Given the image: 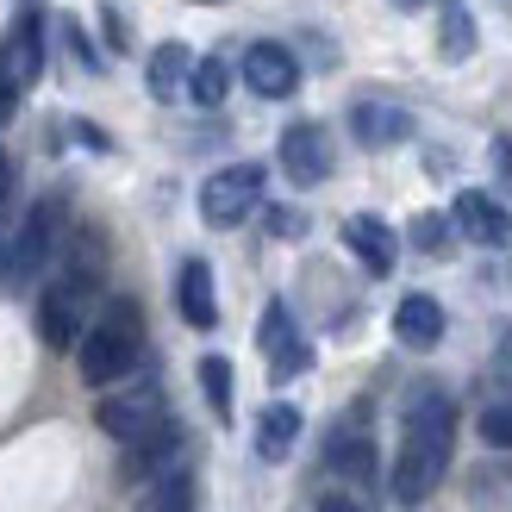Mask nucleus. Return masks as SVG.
<instances>
[{"label":"nucleus","mask_w":512,"mask_h":512,"mask_svg":"<svg viewBox=\"0 0 512 512\" xmlns=\"http://www.w3.org/2000/svg\"><path fill=\"white\" fill-rule=\"evenodd\" d=\"M319 512H363V500H350V494H325Z\"/></svg>","instance_id":"bb28decb"},{"label":"nucleus","mask_w":512,"mask_h":512,"mask_svg":"<svg viewBox=\"0 0 512 512\" xmlns=\"http://www.w3.org/2000/svg\"><path fill=\"white\" fill-rule=\"evenodd\" d=\"M325 469L331 475H344L350 488H369V481L381 475V456H375V438L369 431H331V444H325Z\"/></svg>","instance_id":"ddd939ff"},{"label":"nucleus","mask_w":512,"mask_h":512,"mask_svg":"<svg viewBox=\"0 0 512 512\" xmlns=\"http://www.w3.org/2000/svg\"><path fill=\"white\" fill-rule=\"evenodd\" d=\"M475 425H481V444L512 450V406H488V413H481Z\"/></svg>","instance_id":"b1692460"},{"label":"nucleus","mask_w":512,"mask_h":512,"mask_svg":"<svg viewBox=\"0 0 512 512\" xmlns=\"http://www.w3.org/2000/svg\"><path fill=\"white\" fill-rule=\"evenodd\" d=\"M200 388H207V406L219 419H232V363H225V356H207V363H200Z\"/></svg>","instance_id":"412c9836"},{"label":"nucleus","mask_w":512,"mask_h":512,"mask_svg":"<svg viewBox=\"0 0 512 512\" xmlns=\"http://www.w3.org/2000/svg\"><path fill=\"white\" fill-rule=\"evenodd\" d=\"M350 132H356L363 150H394V144L413 138V113L394 107V100H356V107H350Z\"/></svg>","instance_id":"9d476101"},{"label":"nucleus","mask_w":512,"mask_h":512,"mask_svg":"<svg viewBox=\"0 0 512 512\" xmlns=\"http://www.w3.org/2000/svg\"><path fill=\"white\" fill-rule=\"evenodd\" d=\"M413 244H419L425 256H444V250H450V219H444V213H419V219H413Z\"/></svg>","instance_id":"5701e85b"},{"label":"nucleus","mask_w":512,"mask_h":512,"mask_svg":"<svg viewBox=\"0 0 512 512\" xmlns=\"http://www.w3.org/2000/svg\"><path fill=\"white\" fill-rule=\"evenodd\" d=\"M225 88H232V69H225L219 57H200V63L188 69V94H194V107H219Z\"/></svg>","instance_id":"aec40b11"},{"label":"nucleus","mask_w":512,"mask_h":512,"mask_svg":"<svg viewBox=\"0 0 512 512\" xmlns=\"http://www.w3.org/2000/svg\"><path fill=\"white\" fill-rule=\"evenodd\" d=\"M256 200H263V163H225L200 188V219L225 232V225H244L256 213Z\"/></svg>","instance_id":"20e7f679"},{"label":"nucleus","mask_w":512,"mask_h":512,"mask_svg":"<svg viewBox=\"0 0 512 512\" xmlns=\"http://www.w3.org/2000/svg\"><path fill=\"white\" fill-rule=\"evenodd\" d=\"M294 438H300V406H288V400L263 406V419H256V456H263V463H281V456L294 450Z\"/></svg>","instance_id":"f3484780"},{"label":"nucleus","mask_w":512,"mask_h":512,"mask_svg":"<svg viewBox=\"0 0 512 512\" xmlns=\"http://www.w3.org/2000/svg\"><path fill=\"white\" fill-rule=\"evenodd\" d=\"M94 419H100V431H107V438L138 444V438H150L157 425H169V406H163V388L138 381V388H125V394H107V400H100V406H94Z\"/></svg>","instance_id":"39448f33"},{"label":"nucleus","mask_w":512,"mask_h":512,"mask_svg":"<svg viewBox=\"0 0 512 512\" xmlns=\"http://www.w3.org/2000/svg\"><path fill=\"white\" fill-rule=\"evenodd\" d=\"M450 225H456L469 244H481V250H506V244H512V213L500 207L494 194H481V188H463V194H456Z\"/></svg>","instance_id":"6e6552de"},{"label":"nucleus","mask_w":512,"mask_h":512,"mask_svg":"<svg viewBox=\"0 0 512 512\" xmlns=\"http://www.w3.org/2000/svg\"><path fill=\"white\" fill-rule=\"evenodd\" d=\"M63 232H69V200H63V194H38L32 213L19 219V232H13L7 256H0V281H7V288L32 281V275L50 263V250L63 244Z\"/></svg>","instance_id":"7ed1b4c3"},{"label":"nucleus","mask_w":512,"mask_h":512,"mask_svg":"<svg viewBox=\"0 0 512 512\" xmlns=\"http://www.w3.org/2000/svg\"><path fill=\"white\" fill-rule=\"evenodd\" d=\"M13 107H19V88L7 82V69H0V125H7V119H13Z\"/></svg>","instance_id":"a878e982"},{"label":"nucleus","mask_w":512,"mask_h":512,"mask_svg":"<svg viewBox=\"0 0 512 512\" xmlns=\"http://www.w3.org/2000/svg\"><path fill=\"white\" fill-rule=\"evenodd\" d=\"M275 157H281V169H288V182H294V188H319L325 175H331V138H325V125H313V119L288 125Z\"/></svg>","instance_id":"0eeeda50"},{"label":"nucleus","mask_w":512,"mask_h":512,"mask_svg":"<svg viewBox=\"0 0 512 512\" xmlns=\"http://www.w3.org/2000/svg\"><path fill=\"white\" fill-rule=\"evenodd\" d=\"M175 306H182V319L194 331H213L219 325V300H213V269L200 263V256H188L182 275H175Z\"/></svg>","instance_id":"2eb2a0df"},{"label":"nucleus","mask_w":512,"mask_h":512,"mask_svg":"<svg viewBox=\"0 0 512 512\" xmlns=\"http://www.w3.org/2000/svg\"><path fill=\"white\" fill-rule=\"evenodd\" d=\"M450 444H456V406L444 388H419L406 400V438H400V456H394V475L388 488L400 506H425L438 494V481L450 469Z\"/></svg>","instance_id":"f257e3e1"},{"label":"nucleus","mask_w":512,"mask_h":512,"mask_svg":"<svg viewBox=\"0 0 512 512\" xmlns=\"http://www.w3.org/2000/svg\"><path fill=\"white\" fill-rule=\"evenodd\" d=\"M138 512H194V475L182 463L163 469V475H150L144 494H138Z\"/></svg>","instance_id":"6ab92c4d"},{"label":"nucleus","mask_w":512,"mask_h":512,"mask_svg":"<svg viewBox=\"0 0 512 512\" xmlns=\"http://www.w3.org/2000/svg\"><path fill=\"white\" fill-rule=\"evenodd\" d=\"M256 344H263V356H269V381H294V375H306V363H313V350H306V338L294 331V313L281 300L263 306Z\"/></svg>","instance_id":"423d86ee"},{"label":"nucleus","mask_w":512,"mask_h":512,"mask_svg":"<svg viewBox=\"0 0 512 512\" xmlns=\"http://www.w3.org/2000/svg\"><path fill=\"white\" fill-rule=\"evenodd\" d=\"M494 163H500V175H506V188H512V144H494Z\"/></svg>","instance_id":"cd10ccee"},{"label":"nucleus","mask_w":512,"mask_h":512,"mask_svg":"<svg viewBox=\"0 0 512 512\" xmlns=\"http://www.w3.org/2000/svg\"><path fill=\"white\" fill-rule=\"evenodd\" d=\"M0 69H7V82L25 94L44 75V19L38 13H25L19 25H13V38L0 44Z\"/></svg>","instance_id":"9b49d317"},{"label":"nucleus","mask_w":512,"mask_h":512,"mask_svg":"<svg viewBox=\"0 0 512 512\" xmlns=\"http://www.w3.org/2000/svg\"><path fill=\"white\" fill-rule=\"evenodd\" d=\"M138 356H144V313H138V300H113L107 313L75 338V369H82L88 388H113V381H125L138 369Z\"/></svg>","instance_id":"f03ea898"},{"label":"nucleus","mask_w":512,"mask_h":512,"mask_svg":"<svg viewBox=\"0 0 512 512\" xmlns=\"http://www.w3.org/2000/svg\"><path fill=\"white\" fill-rule=\"evenodd\" d=\"M188 69H194V50L188 44H157L150 50V94L157 100H175V94H188Z\"/></svg>","instance_id":"a211bd4d"},{"label":"nucleus","mask_w":512,"mask_h":512,"mask_svg":"<svg viewBox=\"0 0 512 512\" xmlns=\"http://www.w3.org/2000/svg\"><path fill=\"white\" fill-rule=\"evenodd\" d=\"M438 44H444V57H450V63H456V57H469V50H475V19H469L463 7H450V13H444Z\"/></svg>","instance_id":"4be33fe9"},{"label":"nucleus","mask_w":512,"mask_h":512,"mask_svg":"<svg viewBox=\"0 0 512 512\" xmlns=\"http://www.w3.org/2000/svg\"><path fill=\"white\" fill-rule=\"evenodd\" d=\"M244 82L263 100H288L300 88V57H294L288 44H275V38H256L244 50Z\"/></svg>","instance_id":"1a4fd4ad"},{"label":"nucleus","mask_w":512,"mask_h":512,"mask_svg":"<svg viewBox=\"0 0 512 512\" xmlns=\"http://www.w3.org/2000/svg\"><path fill=\"white\" fill-rule=\"evenodd\" d=\"M344 244L356 250V263H363L369 275H388V269H394V256H400L394 225H388V219H375V213H350V219H344Z\"/></svg>","instance_id":"f8f14e48"},{"label":"nucleus","mask_w":512,"mask_h":512,"mask_svg":"<svg viewBox=\"0 0 512 512\" xmlns=\"http://www.w3.org/2000/svg\"><path fill=\"white\" fill-rule=\"evenodd\" d=\"M394 7H425V0H394Z\"/></svg>","instance_id":"c85d7f7f"},{"label":"nucleus","mask_w":512,"mask_h":512,"mask_svg":"<svg viewBox=\"0 0 512 512\" xmlns=\"http://www.w3.org/2000/svg\"><path fill=\"white\" fill-rule=\"evenodd\" d=\"M394 338L406 350H431V344H444V306L431 300V294H406L394 306Z\"/></svg>","instance_id":"dca6fc26"},{"label":"nucleus","mask_w":512,"mask_h":512,"mask_svg":"<svg viewBox=\"0 0 512 512\" xmlns=\"http://www.w3.org/2000/svg\"><path fill=\"white\" fill-rule=\"evenodd\" d=\"M182 463V425H157L150 438H138V444H125V463H119V475L125 481H150V475H163V469H175Z\"/></svg>","instance_id":"4468645a"},{"label":"nucleus","mask_w":512,"mask_h":512,"mask_svg":"<svg viewBox=\"0 0 512 512\" xmlns=\"http://www.w3.org/2000/svg\"><path fill=\"white\" fill-rule=\"evenodd\" d=\"M269 232H275V238H300L306 219H300L294 207H269Z\"/></svg>","instance_id":"393cba45"}]
</instances>
